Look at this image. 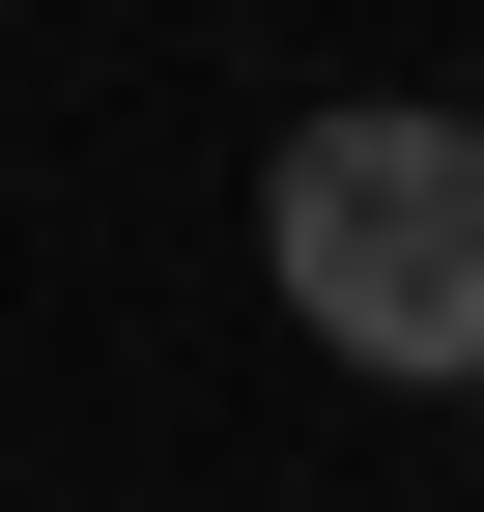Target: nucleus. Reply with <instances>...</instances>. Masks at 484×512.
I'll list each match as a JSON object with an SVG mask.
<instances>
[{
  "mask_svg": "<svg viewBox=\"0 0 484 512\" xmlns=\"http://www.w3.org/2000/svg\"><path fill=\"white\" fill-rule=\"evenodd\" d=\"M257 256L285 313H314L342 370H484V114H314V143L257 171Z\"/></svg>",
  "mask_w": 484,
  "mask_h": 512,
  "instance_id": "nucleus-1",
  "label": "nucleus"
}]
</instances>
